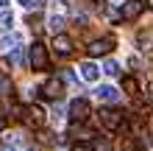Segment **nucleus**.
I'll use <instances>...</instances> for the list:
<instances>
[{
    "mask_svg": "<svg viewBox=\"0 0 153 151\" xmlns=\"http://www.w3.org/2000/svg\"><path fill=\"white\" fill-rule=\"evenodd\" d=\"M89 101L86 98H75L73 104H70V118H73V123H84L89 118Z\"/></svg>",
    "mask_w": 153,
    "mask_h": 151,
    "instance_id": "obj_5",
    "label": "nucleus"
},
{
    "mask_svg": "<svg viewBox=\"0 0 153 151\" xmlns=\"http://www.w3.org/2000/svg\"><path fill=\"white\" fill-rule=\"evenodd\" d=\"M28 62L33 70H48L50 67V56H48V48L42 45V42H33L28 48Z\"/></svg>",
    "mask_w": 153,
    "mask_h": 151,
    "instance_id": "obj_2",
    "label": "nucleus"
},
{
    "mask_svg": "<svg viewBox=\"0 0 153 151\" xmlns=\"http://www.w3.org/2000/svg\"><path fill=\"white\" fill-rule=\"evenodd\" d=\"M123 148H125V151H145V146H139L137 137H128V140L123 143Z\"/></svg>",
    "mask_w": 153,
    "mask_h": 151,
    "instance_id": "obj_15",
    "label": "nucleus"
},
{
    "mask_svg": "<svg viewBox=\"0 0 153 151\" xmlns=\"http://www.w3.org/2000/svg\"><path fill=\"white\" fill-rule=\"evenodd\" d=\"M48 28H50V34H53V37H59V34H61V28H64V17H56V14H53L50 20H48Z\"/></svg>",
    "mask_w": 153,
    "mask_h": 151,
    "instance_id": "obj_11",
    "label": "nucleus"
},
{
    "mask_svg": "<svg viewBox=\"0 0 153 151\" xmlns=\"http://www.w3.org/2000/svg\"><path fill=\"white\" fill-rule=\"evenodd\" d=\"M0 151H14V148H6V146H0Z\"/></svg>",
    "mask_w": 153,
    "mask_h": 151,
    "instance_id": "obj_23",
    "label": "nucleus"
},
{
    "mask_svg": "<svg viewBox=\"0 0 153 151\" xmlns=\"http://www.w3.org/2000/svg\"><path fill=\"white\" fill-rule=\"evenodd\" d=\"M97 98H100V101H106V104H117V101H120V92H117L114 87L103 84V87H97Z\"/></svg>",
    "mask_w": 153,
    "mask_h": 151,
    "instance_id": "obj_9",
    "label": "nucleus"
},
{
    "mask_svg": "<svg viewBox=\"0 0 153 151\" xmlns=\"http://www.w3.org/2000/svg\"><path fill=\"white\" fill-rule=\"evenodd\" d=\"M142 8H145V0H125V3L120 6V20H137V17L142 14Z\"/></svg>",
    "mask_w": 153,
    "mask_h": 151,
    "instance_id": "obj_4",
    "label": "nucleus"
},
{
    "mask_svg": "<svg viewBox=\"0 0 153 151\" xmlns=\"http://www.w3.org/2000/svg\"><path fill=\"white\" fill-rule=\"evenodd\" d=\"M14 92V87H11V81H8L6 76H0V95H3V98H8V95Z\"/></svg>",
    "mask_w": 153,
    "mask_h": 151,
    "instance_id": "obj_14",
    "label": "nucleus"
},
{
    "mask_svg": "<svg viewBox=\"0 0 153 151\" xmlns=\"http://www.w3.org/2000/svg\"><path fill=\"white\" fill-rule=\"evenodd\" d=\"M145 3H148V6H150V8H153V0H145Z\"/></svg>",
    "mask_w": 153,
    "mask_h": 151,
    "instance_id": "obj_24",
    "label": "nucleus"
},
{
    "mask_svg": "<svg viewBox=\"0 0 153 151\" xmlns=\"http://www.w3.org/2000/svg\"><path fill=\"white\" fill-rule=\"evenodd\" d=\"M92 148H95V151H111V140H109V137H95Z\"/></svg>",
    "mask_w": 153,
    "mask_h": 151,
    "instance_id": "obj_13",
    "label": "nucleus"
},
{
    "mask_svg": "<svg viewBox=\"0 0 153 151\" xmlns=\"http://www.w3.org/2000/svg\"><path fill=\"white\" fill-rule=\"evenodd\" d=\"M8 59H11L14 65H22V53H20V50H14V53H11V56H8Z\"/></svg>",
    "mask_w": 153,
    "mask_h": 151,
    "instance_id": "obj_20",
    "label": "nucleus"
},
{
    "mask_svg": "<svg viewBox=\"0 0 153 151\" xmlns=\"http://www.w3.org/2000/svg\"><path fill=\"white\" fill-rule=\"evenodd\" d=\"M73 151H95V148L89 146V143H75V146H73Z\"/></svg>",
    "mask_w": 153,
    "mask_h": 151,
    "instance_id": "obj_19",
    "label": "nucleus"
},
{
    "mask_svg": "<svg viewBox=\"0 0 153 151\" xmlns=\"http://www.w3.org/2000/svg\"><path fill=\"white\" fill-rule=\"evenodd\" d=\"M6 123H8L6 118H0V131H3V129H6Z\"/></svg>",
    "mask_w": 153,
    "mask_h": 151,
    "instance_id": "obj_21",
    "label": "nucleus"
},
{
    "mask_svg": "<svg viewBox=\"0 0 153 151\" xmlns=\"http://www.w3.org/2000/svg\"><path fill=\"white\" fill-rule=\"evenodd\" d=\"M123 90H125V95H137V92H139V84H137V78L125 76V78H123Z\"/></svg>",
    "mask_w": 153,
    "mask_h": 151,
    "instance_id": "obj_12",
    "label": "nucleus"
},
{
    "mask_svg": "<svg viewBox=\"0 0 153 151\" xmlns=\"http://www.w3.org/2000/svg\"><path fill=\"white\" fill-rule=\"evenodd\" d=\"M53 48H56L59 56H70L73 53V39L67 34H59V37H53Z\"/></svg>",
    "mask_w": 153,
    "mask_h": 151,
    "instance_id": "obj_8",
    "label": "nucleus"
},
{
    "mask_svg": "<svg viewBox=\"0 0 153 151\" xmlns=\"http://www.w3.org/2000/svg\"><path fill=\"white\" fill-rule=\"evenodd\" d=\"M11 23H14L11 11H3V14H0V28H11Z\"/></svg>",
    "mask_w": 153,
    "mask_h": 151,
    "instance_id": "obj_17",
    "label": "nucleus"
},
{
    "mask_svg": "<svg viewBox=\"0 0 153 151\" xmlns=\"http://www.w3.org/2000/svg\"><path fill=\"white\" fill-rule=\"evenodd\" d=\"M78 70H81V76H84L86 81H97V78H100V70H97L92 62H84V65H81Z\"/></svg>",
    "mask_w": 153,
    "mask_h": 151,
    "instance_id": "obj_10",
    "label": "nucleus"
},
{
    "mask_svg": "<svg viewBox=\"0 0 153 151\" xmlns=\"http://www.w3.org/2000/svg\"><path fill=\"white\" fill-rule=\"evenodd\" d=\"M17 3H22L25 8H33V11H36V8H42V0H17Z\"/></svg>",
    "mask_w": 153,
    "mask_h": 151,
    "instance_id": "obj_18",
    "label": "nucleus"
},
{
    "mask_svg": "<svg viewBox=\"0 0 153 151\" xmlns=\"http://www.w3.org/2000/svg\"><path fill=\"white\" fill-rule=\"evenodd\" d=\"M8 6V0H0V8H6Z\"/></svg>",
    "mask_w": 153,
    "mask_h": 151,
    "instance_id": "obj_22",
    "label": "nucleus"
},
{
    "mask_svg": "<svg viewBox=\"0 0 153 151\" xmlns=\"http://www.w3.org/2000/svg\"><path fill=\"white\" fill-rule=\"evenodd\" d=\"M150 106H153V90H150Z\"/></svg>",
    "mask_w": 153,
    "mask_h": 151,
    "instance_id": "obj_25",
    "label": "nucleus"
},
{
    "mask_svg": "<svg viewBox=\"0 0 153 151\" xmlns=\"http://www.w3.org/2000/svg\"><path fill=\"white\" fill-rule=\"evenodd\" d=\"M114 48V37H100V39H95L92 45H89V56H106V53H111Z\"/></svg>",
    "mask_w": 153,
    "mask_h": 151,
    "instance_id": "obj_7",
    "label": "nucleus"
},
{
    "mask_svg": "<svg viewBox=\"0 0 153 151\" xmlns=\"http://www.w3.org/2000/svg\"><path fill=\"white\" fill-rule=\"evenodd\" d=\"M100 123L109 131H125L128 129V115L114 109V106H106V109H100Z\"/></svg>",
    "mask_w": 153,
    "mask_h": 151,
    "instance_id": "obj_1",
    "label": "nucleus"
},
{
    "mask_svg": "<svg viewBox=\"0 0 153 151\" xmlns=\"http://www.w3.org/2000/svg\"><path fill=\"white\" fill-rule=\"evenodd\" d=\"M103 73H106V76H120V65L109 59V62H106V65H103Z\"/></svg>",
    "mask_w": 153,
    "mask_h": 151,
    "instance_id": "obj_16",
    "label": "nucleus"
},
{
    "mask_svg": "<svg viewBox=\"0 0 153 151\" xmlns=\"http://www.w3.org/2000/svg\"><path fill=\"white\" fill-rule=\"evenodd\" d=\"M22 123H25V126H31V129H39L42 123H45V112L39 109V106H25Z\"/></svg>",
    "mask_w": 153,
    "mask_h": 151,
    "instance_id": "obj_6",
    "label": "nucleus"
},
{
    "mask_svg": "<svg viewBox=\"0 0 153 151\" xmlns=\"http://www.w3.org/2000/svg\"><path fill=\"white\" fill-rule=\"evenodd\" d=\"M39 95H42V98H48V101H59L61 95H64V81H61L59 76H50L48 81L39 87Z\"/></svg>",
    "mask_w": 153,
    "mask_h": 151,
    "instance_id": "obj_3",
    "label": "nucleus"
}]
</instances>
